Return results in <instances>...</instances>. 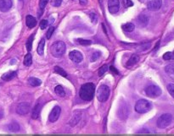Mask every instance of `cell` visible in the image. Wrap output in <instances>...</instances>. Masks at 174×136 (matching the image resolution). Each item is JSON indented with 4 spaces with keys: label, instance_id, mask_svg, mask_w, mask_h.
Listing matches in <instances>:
<instances>
[{
    "label": "cell",
    "instance_id": "6da1fadb",
    "mask_svg": "<svg viewBox=\"0 0 174 136\" xmlns=\"http://www.w3.org/2000/svg\"><path fill=\"white\" fill-rule=\"evenodd\" d=\"M95 92V86L93 83H86L80 88L79 96L83 101L89 102L93 100Z\"/></svg>",
    "mask_w": 174,
    "mask_h": 136
},
{
    "label": "cell",
    "instance_id": "7a4b0ae2",
    "mask_svg": "<svg viewBox=\"0 0 174 136\" xmlns=\"http://www.w3.org/2000/svg\"><path fill=\"white\" fill-rule=\"evenodd\" d=\"M66 44L61 41H58L51 46L50 53L53 57H54L56 58H60L64 55V53L66 52Z\"/></svg>",
    "mask_w": 174,
    "mask_h": 136
},
{
    "label": "cell",
    "instance_id": "3957f363",
    "mask_svg": "<svg viewBox=\"0 0 174 136\" xmlns=\"http://www.w3.org/2000/svg\"><path fill=\"white\" fill-rule=\"evenodd\" d=\"M152 108V104L145 99L139 100L135 105V111L139 113H146Z\"/></svg>",
    "mask_w": 174,
    "mask_h": 136
},
{
    "label": "cell",
    "instance_id": "277c9868",
    "mask_svg": "<svg viewBox=\"0 0 174 136\" xmlns=\"http://www.w3.org/2000/svg\"><path fill=\"white\" fill-rule=\"evenodd\" d=\"M110 88L105 85H102L100 86V88L97 91V98L100 102H106L110 97Z\"/></svg>",
    "mask_w": 174,
    "mask_h": 136
},
{
    "label": "cell",
    "instance_id": "5b68a950",
    "mask_svg": "<svg viewBox=\"0 0 174 136\" xmlns=\"http://www.w3.org/2000/svg\"><path fill=\"white\" fill-rule=\"evenodd\" d=\"M173 120V116L170 113H165L162 114L158 119H157V126L160 129H165L167 126L170 125L171 122Z\"/></svg>",
    "mask_w": 174,
    "mask_h": 136
},
{
    "label": "cell",
    "instance_id": "8992f818",
    "mask_svg": "<svg viewBox=\"0 0 174 136\" xmlns=\"http://www.w3.org/2000/svg\"><path fill=\"white\" fill-rule=\"evenodd\" d=\"M145 94L150 98H156L161 95V89L157 85H151L145 89Z\"/></svg>",
    "mask_w": 174,
    "mask_h": 136
},
{
    "label": "cell",
    "instance_id": "52a82bcc",
    "mask_svg": "<svg viewBox=\"0 0 174 136\" xmlns=\"http://www.w3.org/2000/svg\"><path fill=\"white\" fill-rule=\"evenodd\" d=\"M108 9L111 14H116L120 9L119 0H108Z\"/></svg>",
    "mask_w": 174,
    "mask_h": 136
},
{
    "label": "cell",
    "instance_id": "ba28073f",
    "mask_svg": "<svg viewBox=\"0 0 174 136\" xmlns=\"http://www.w3.org/2000/svg\"><path fill=\"white\" fill-rule=\"evenodd\" d=\"M60 112H61V108L59 106H55L53 110L51 111L49 116H48V119L50 122L54 123V122H56L58 120V118H60Z\"/></svg>",
    "mask_w": 174,
    "mask_h": 136
},
{
    "label": "cell",
    "instance_id": "9c48e42d",
    "mask_svg": "<svg viewBox=\"0 0 174 136\" xmlns=\"http://www.w3.org/2000/svg\"><path fill=\"white\" fill-rule=\"evenodd\" d=\"M30 104L27 102H21L18 105L16 108V112L20 115H26L30 111Z\"/></svg>",
    "mask_w": 174,
    "mask_h": 136
},
{
    "label": "cell",
    "instance_id": "30bf717a",
    "mask_svg": "<svg viewBox=\"0 0 174 136\" xmlns=\"http://www.w3.org/2000/svg\"><path fill=\"white\" fill-rule=\"evenodd\" d=\"M69 58L71 61H73L74 63L76 64H79L82 61L83 59V57H82V54L79 52V51H76V50H74V51H71L69 53Z\"/></svg>",
    "mask_w": 174,
    "mask_h": 136
},
{
    "label": "cell",
    "instance_id": "8fae6325",
    "mask_svg": "<svg viewBox=\"0 0 174 136\" xmlns=\"http://www.w3.org/2000/svg\"><path fill=\"white\" fill-rule=\"evenodd\" d=\"M161 5L162 0H150L147 4V8L150 11H156L161 9Z\"/></svg>",
    "mask_w": 174,
    "mask_h": 136
},
{
    "label": "cell",
    "instance_id": "7c38bea8",
    "mask_svg": "<svg viewBox=\"0 0 174 136\" xmlns=\"http://www.w3.org/2000/svg\"><path fill=\"white\" fill-rule=\"evenodd\" d=\"M12 0H0V11L7 12L12 7Z\"/></svg>",
    "mask_w": 174,
    "mask_h": 136
},
{
    "label": "cell",
    "instance_id": "4fadbf2b",
    "mask_svg": "<svg viewBox=\"0 0 174 136\" xmlns=\"http://www.w3.org/2000/svg\"><path fill=\"white\" fill-rule=\"evenodd\" d=\"M26 24H27V26L29 29H32V28H33L37 26V20H36V19L33 16L27 15V18H26Z\"/></svg>",
    "mask_w": 174,
    "mask_h": 136
},
{
    "label": "cell",
    "instance_id": "5bb4252c",
    "mask_svg": "<svg viewBox=\"0 0 174 136\" xmlns=\"http://www.w3.org/2000/svg\"><path fill=\"white\" fill-rule=\"evenodd\" d=\"M42 106L43 105L39 102H37L36 104V106H34V108L33 109V112H32V118H34V119H37L40 114V112H41V109H42Z\"/></svg>",
    "mask_w": 174,
    "mask_h": 136
},
{
    "label": "cell",
    "instance_id": "9a60e30c",
    "mask_svg": "<svg viewBox=\"0 0 174 136\" xmlns=\"http://www.w3.org/2000/svg\"><path fill=\"white\" fill-rule=\"evenodd\" d=\"M138 23L140 26L145 27L149 23V17L145 14H140L138 18Z\"/></svg>",
    "mask_w": 174,
    "mask_h": 136
},
{
    "label": "cell",
    "instance_id": "2e32d148",
    "mask_svg": "<svg viewBox=\"0 0 174 136\" xmlns=\"http://www.w3.org/2000/svg\"><path fill=\"white\" fill-rule=\"evenodd\" d=\"M80 119H81V113L79 112H75L71 120L70 121V126H75L76 124L79 123Z\"/></svg>",
    "mask_w": 174,
    "mask_h": 136
},
{
    "label": "cell",
    "instance_id": "e0dca14e",
    "mask_svg": "<svg viewBox=\"0 0 174 136\" xmlns=\"http://www.w3.org/2000/svg\"><path fill=\"white\" fill-rule=\"evenodd\" d=\"M16 76V72L15 71H9L8 73H5L4 74L2 75V79L5 81H9L12 79H14Z\"/></svg>",
    "mask_w": 174,
    "mask_h": 136
},
{
    "label": "cell",
    "instance_id": "ac0fdd59",
    "mask_svg": "<svg viewBox=\"0 0 174 136\" xmlns=\"http://www.w3.org/2000/svg\"><path fill=\"white\" fill-rule=\"evenodd\" d=\"M139 61V57L137 54H133L131 56V58L128 59V64H127V66L130 67V66H133L134 64H136Z\"/></svg>",
    "mask_w": 174,
    "mask_h": 136
},
{
    "label": "cell",
    "instance_id": "d6986e66",
    "mask_svg": "<svg viewBox=\"0 0 174 136\" xmlns=\"http://www.w3.org/2000/svg\"><path fill=\"white\" fill-rule=\"evenodd\" d=\"M44 46H45V40L44 38L41 39L38 46H37V53L40 55V56H43V53H44Z\"/></svg>",
    "mask_w": 174,
    "mask_h": 136
},
{
    "label": "cell",
    "instance_id": "ffe728a7",
    "mask_svg": "<svg viewBox=\"0 0 174 136\" xmlns=\"http://www.w3.org/2000/svg\"><path fill=\"white\" fill-rule=\"evenodd\" d=\"M7 127H8V129L12 132H17L20 130V125L16 122H11Z\"/></svg>",
    "mask_w": 174,
    "mask_h": 136
},
{
    "label": "cell",
    "instance_id": "44dd1931",
    "mask_svg": "<svg viewBox=\"0 0 174 136\" xmlns=\"http://www.w3.org/2000/svg\"><path fill=\"white\" fill-rule=\"evenodd\" d=\"M28 83L30 85L36 87V86H39L42 84V81L39 79H37L35 77H30L28 79Z\"/></svg>",
    "mask_w": 174,
    "mask_h": 136
},
{
    "label": "cell",
    "instance_id": "7402d4cb",
    "mask_svg": "<svg viewBox=\"0 0 174 136\" xmlns=\"http://www.w3.org/2000/svg\"><path fill=\"white\" fill-rule=\"evenodd\" d=\"M151 46V43L149 42V43H142V44H139L136 47V50L139 51V52H143V51H145L147 49H149Z\"/></svg>",
    "mask_w": 174,
    "mask_h": 136
},
{
    "label": "cell",
    "instance_id": "603a6c76",
    "mask_svg": "<svg viewBox=\"0 0 174 136\" xmlns=\"http://www.w3.org/2000/svg\"><path fill=\"white\" fill-rule=\"evenodd\" d=\"M122 29L127 32H132L134 31L135 26L133 23H127V24H124L122 26Z\"/></svg>",
    "mask_w": 174,
    "mask_h": 136
},
{
    "label": "cell",
    "instance_id": "cb8c5ba5",
    "mask_svg": "<svg viewBox=\"0 0 174 136\" xmlns=\"http://www.w3.org/2000/svg\"><path fill=\"white\" fill-rule=\"evenodd\" d=\"M54 92L56 93V95H58L59 97H65L66 95V92H65V90L64 88L62 87V85H57L55 88H54Z\"/></svg>",
    "mask_w": 174,
    "mask_h": 136
},
{
    "label": "cell",
    "instance_id": "d4e9b609",
    "mask_svg": "<svg viewBox=\"0 0 174 136\" xmlns=\"http://www.w3.org/2000/svg\"><path fill=\"white\" fill-rule=\"evenodd\" d=\"M33 63V57H32V54L31 53H27L25 58H24V65L26 66H30Z\"/></svg>",
    "mask_w": 174,
    "mask_h": 136
},
{
    "label": "cell",
    "instance_id": "484cf974",
    "mask_svg": "<svg viewBox=\"0 0 174 136\" xmlns=\"http://www.w3.org/2000/svg\"><path fill=\"white\" fill-rule=\"evenodd\" d=\"M54 72H55V73H57V74H59L62 75L63 77H67V74H66V71H65L63 68H61V67L55 66L54 68Z\"/></svg>",
    "mask_w": 174,
    "mask_h": 136
},
{
    "label": "cell",
    "instance_id": "4316f807",
    "mask_svg": "<svg viewBox=\"0 0 174 136\" xmlns=\"http://www.w3.org/2000/svg\"><path fill=\"white\" fill-rule=\"evenodd\" d=\"M165 71H166V73L168 74L169 75L173 76L174 77V64H169V65H167L166 68H165Z\"/></svg>",
    "mask_w": 174,
    "mask_h": 136
},
{
    "label": "cell",
    "instance_id": "83f0119b",
    "mask_svg": "<svg viewBox=\"0 0 174 136\" xmlns=\"http://www.w3.org/2000/svg\"><path fill=\"white\" fill-rule=\"evenodd\" d=\"M33 39H34V35H32L29 38H28V40H27V51H31L32 50V47H33Z\"/></svg>",
    "mask_w": 174,
    "mask_h": 136
},
{
    "label": "cell",
    "instance_id": "f1b7e54d",
    "mask_svg": "<svg viewBox=\"0 0 174 136\" xmlns=\"http://www.w3.org/2000/svg\"><path fill=\"white\" fill-rule=\"evenodd\" d=\"M163 59L164 60H174V53L172 52H167L163 55Z\"/></svg>",
    "mask_w": 174,
    "mask_h": 136
},
{
    "label": "cell",
    "instance_id": "f546056e",
    "mask_svg": "<svg viewBox=\"0 0 174 136\" xmlns=\"http://www.w3.org/2000/svg\"><path fill=\"white\" fill-rule=\"evenodd\" d=\"M76 41L80 44V45H83V46H88V45H90L92 43L91 41L89 40H84V39H77Z\"/></svg>",
    "mask_w": 174,
    "mask_h": 136
},
{
    "label": "cell",
    "instance_id": "4dcf8cb0",
    "mask_svg": "<svg viewBox=\"0 0 174 136\" xmlns=\"http://www.w3.org/2000/svg\"><path fill=\"white\" fill-rule=\"evenodd\" d=\"M122 3L125 8H129L133 5V3L131 0H122Z\"/></svg>",
    "mask_w": 174,
    "mask_h": 136
},
{
    "label": "cell",
    "instance_id": "1f68e13d",
    "mask_svg": "<svg viewBox=\"0 0 174 136\" xmlns=\"http://www.w3.org/2000/svg\"><path fill=\"white\" fill-rule=\"evenodd\" d=\"M48 2V0H40V1H39V8H40V9H41L42 12L43 11L44 8L46 7Z\"/></svg>",
    "mask_w": 174,
    "mask_h": 136
},
{
    "label": "cell",
    "instance_id": "d6a6232c",
    "mask_svg": "<svg viewBox=\"0 0 174 136\" xmlns=\"http://www.w3.org/2000/svg\"><path fill=\"white\" fill-rule=\"evenodd\" d=\"M167 91L169 92V94L174 98V84H169L167 85Z\"/></svg>",
    "mask_w": 174,
    "mask_h": 136
},
{
    "label": "cell",
    "instance_id": "836d02e7",
    "mask_svg": "<svg viewBox=\"0 0 174 136\" xmlns=\"http://www.w3.org/2000/svg\"><path fill=\"white\" fill-rule=\"evenodd\" d=\"M54 29H55V28H54L53 26H51L48 28V32H47V39H50V38H51L52 35H53L54 32Z\"/></svg>",
    "mask_w": 174,
    "mask_h": 136
},
{
    "label": "cell",
    "instance_id": "e575fe53",
    "mask_svg": "<svg viewBox=\"0 0 174 136\" xmlns=\"http://www.w3.org/2000/svg\"><path fill=\"white\" fill-rule=\"evenodd\" d=\"M40 28L42 29V30H44L47 26H48V21L47 20H41V22H40Z\"/></svg>",
    "mask_w": 174,
    "mask_h": 136
},
{
    "label": "cell",
    "instance_id": "d590c367",
    "mask_svg": "<svg viewBox=\"0 0 174 136\" xmlns=\"http://www.w3.org/2000/svg\"><path fill=\"white\" fill-rule=\"evenodd\" d=\"M62 3V0H51V5L54 7H59Z\"/></svg>",
    "mask_w": 174,
    "mask_h": 136
},
{
    "label": "cell",
    "instance_id": "8d00e7d4",
    "mask_svg": "<svg viewBox=\"0 0 174 136\" xmlns=\"http://www.w3.org/2000/svg\"><path fill=\"white\" fill-rule=\"evenodd\" d=\"M107 69H108V66H107V65H103V66L100 68V69L99 70V75H100V76L104 75V73L107 71Z\"/></svg>",
    "mask_w": 174,
    "mask_h": 136
},
{
    "label": "cell",
    "instance_id": "74e56055",
    "mask_svg": "<svg viewBox=\"0 0 174 136\" xmlns=\"http://www.w3.org/2000/svg\"><path fill=\"white\" fill-rule=\"evenodd\" d=\"M89 16H90V19H91L93 23H96L97 22V14L95 13H90Z\"/></svg>",
    "mask_w": 174,
    "mask_h": 136
},
{
    "label": "cell",
    "instance_id": "f35d334b",
    "mask_svg": "<svg viewBox=\"0 0 174 136\" xmlns=\"http://www.w3.org/2000/svg\"><path fill=\"white\" fill-rule=\"evenodd\" d=\"M100 56V52H97V53H95L93 56H92V58H91V61L92 62H94V61H96L98 58H99V57Z\"/></svg>",
    "mask_w": 174,
    "mask_h": 136
},
{
    "label": "cell",
    "instance_id": "ab89813d",
    "mask_svg": "<svg viewBox=\"0 0 174 136\" xmlns=\"http://www.w3.org/2000/svg\"><path fill=\"white\" fill-rule=\"evenodd\" d=\"M79 3L82 5H86L87 3H88V0H79Z\"/></svg>",
    "mask_w": 174,
    "mask_h": 136
},
{
    "label": "cell",
    "instance_id": "60d3db41",
    "mask_svg": "<svg viewBox=\"0 0 174 136\" xmlns=\"http://www.w3.org/2000/svg\"><path fill=\"white\" fill-rule=\"evenodd\" d=\"M110 70H111V71H112V72H115V73H116V74H118V71H117V70H116V68H114V67H113V66H111V67H110Z\"/></svg>",
    "mask_w": 174,
    "mask_h": 136
},
{
    "label": "cell",
    "instance_id": "b9f144b4",
    "mask_svg": "<svg viewBox=\"0 0 174 136\" xmlns=\"http://www.w3.org/2000/svg\"><path fill=\"white\" fill-rule=\"evenodd\" d=\"M2 117H3V112H0V118H1Z\"/></svg>",
    "mask_w": 174,
    "mask_h": 136
}]
</instances>
